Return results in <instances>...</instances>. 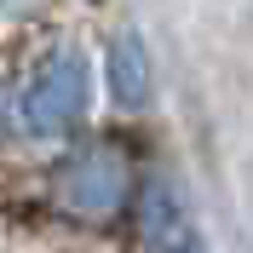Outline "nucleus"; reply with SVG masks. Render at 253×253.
Here are the masks:
<instances>
[{"mask_svg":"<svg viewBox=\"0 0 253 253\" xmlns=\"http://www.w3.org/2000/svg\"><path fill=\"white\" fill-rule=\"evenodd\" d=\"M161 253H207V248H202V236H190V230H178V236L167 242Z\"/></svg>","mask_w":253,"mask_h":253,"instance_id":"obj_5","label":"nucleus"},{"mask_svg":"<svg viewBox=\"0 0 253 253\" xmlns=\"http://www.w3.org/2000/svg\"><path fill=\"white\" fill-rule=\"evenodd\" d=\"M58 202L81 219H110L126 202V161L115 144H86L58 167Z\"/></svg>","mask_w":253,"mask_h":253,"instance_id":"obj_2","label":"nucleus"},{"mask_svg":"<svg viewBox=\"0 0 253 253\" xmlns=\"http://www.w3.org/2000/svg\"><path fill=\"white\" fill-rule=\"evenodd\" d=\"M6 110H12V98H6V75H0V132H6Z\"/></svg>","mask_w":253,"mask_h":253,"instance_id":"obj_6","label":"nucleus"},{"mask_svg":"<svg viewBox=\"0 0 253 253\" xmlns=\"http://www.w3.org/2000/svg\"><path fill=\"white\" fill-rule=\"evenodd\" d=\"M138 230H144V242H156V248H167V242L184 230V224H178V202H173V190H167V184H150V190H144Z\"/></svg>","mask_w":253,"mask_h":253,"instance_id":"obj_4","label":"nucleus"},{"mask_svg":"<svg viewBox=\"0 0 253 253\" xmlns=\"http://www.w3.org/2000/svg\"><path fill=\"white\" fill-rule=\"evenodd\" d=\"M86 98H92V63L81 46H58L41 75L29 81V92L17 104V121L29 138H63L69 126L86 115Z\"/></svg>","mask_w":253,"mask_h":253,"instance_id":"obj_1","label":"nucleus"},{"mask_svg":"<svg viewBox=\"0 0 253 253\" xmlns=\"http://www.w3.org/2000/svg\"><path fill=\"white\" fill-rule=\"evenodd\" d=\"M110 98L121 104V110H144L150 104V86H156V75H150V52H144L138 29H121L110 41Z\"/></svg>","mask_w":253,"mask_h":253,"instance_id":"obj_3","label":"nucleus"}]
</instances>
